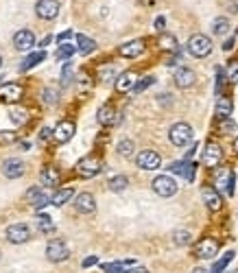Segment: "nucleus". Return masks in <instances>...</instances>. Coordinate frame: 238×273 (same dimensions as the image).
<instances>
[{
    "label": "nucleus",
    "instance_id": "25",
    "mask_svg": "<svg viewBox=\"0 0 238 273\" xmlns=\"http://www.w3.org/2000/svg\"><path fill=\"white\" fill-rule=\"evenodd\" d=\"M44 59H46V51H37V53H31L29 57L24 59V62L20 64V70L22 72H26V70H31V68H35L37 64H42Z\"/></svg>",
    "mask_w": 238,
    "mask_h": 273
},
{
    "label": "nucleus",
    "instance_id": "53",
    "mask_svg": "<svg viewBox=\"0 0 238 273\" xmlns=\"http://www.w3.org/2000/svg\"><path fill=\"white\" fill-rule=\"evenodd\" d=\"M192 273H208V271H206V269H201V267H197V269L192 271Z\"/></svg>",
    "mask_w": 238,
    "mask_h": 273
},
{
    "label": "nucleus",
    "instance_id": "24",
    "mask_svg": "<svg viewBox=\"0 0 238 273\" xmlns=\"http://www.w3.org/2000/svg\"><path fill=\"white\" fill-rule=\"evenodd\" d=\"M232 112H234V103H232V98L221 94V96L217 98V116H219L221 120H225V118L232 116Z\"/></svg>",
    "mask_w": 238,
    "mask_h": 273
},
{
    "label": "nucleus",
    "instance_id": "29",
    "mask_svg": "<svg viewBox=\"0 0 238 273\" xmlns=\"http://www.w3.org/2000/svg\"><path fill=\"white\" fill-rule=\"evenodd\" d=\"M73 195H75V190H73V188H62V190H55V195H53V201H51V204L59 207V205H64L68 199H73Z\"/></svg>",
    "mask_w": 238,
    "mask_h": 273
},
{
    "label": "nucleus",
    "instance_id": "48",
    "mask_svg": "<svg viewBox=\"0 0 238 273\" xmlns=\"http://www.w3.org/2000/svg\"><path fill=\"white\" fill-rule=\"evenodd\" d=\"M51 136H53V131L48 129V127H44V129H42V134H40V138H42V140H48Z\"/></svg>",
    "mask_w": 238,
    "mask_h": 273
},
{
    "label": "nucleus",
    "instance_id": "21",
    "mask_svg": "<svg viewBox=\"0 0 238 273\" xmlns=\"http://www.w3.org/2000/svg\"><path fill=\"white\" fill-rule=\"evenodd\" d=\"M96 120L103 125V127H112V125L118 123V116H116V109L112 105H101L96 112Z\"/></svg>",
    "mask_w": 238,
    "mask_h": 273
},
{
    "label": "nucleus",
    "instance_id": "43",
    "mask_svg": "<svg viewBox=\"0 0 238 273\" xmlns=\"http://www.w3.org/2000/svg\"><path fill=\"white\" fill-rule=\"evenodd\" d=\"M15 140H18V134H13V131H0V144H11Z\"/></svg>",
    "mask_w": 238,
    "mask_h": 273
},
{
    "label": "nucleus",
    "instance_id": "32",
    "mask_svg": "<svg viewBox=\"0 0 238 273\" xmlns=\"http://www.w3.org/2000/svg\"><path fill=\"white\" fill-rule=\"evenodd\" d=\"M77 46H79V53L83 55H90L94 48H96V42L90 40L87 35H77Z\"/></svg>",
    "mask_w": 238,
    "mask_h": 273
},
{
    "label": "nucleus",
    "instance_id": "50",
    "mask_svg": "<svg viewBox=\"0 0 238 273\" xmlns=\"http://www.w3.org/2000/svg\"><path fill=\"white\" fill-rule=\"evenodd\" d=\"M68 37H73V31H64L62 35L57 37V42H64V40H68Z\"/></svg>",
    "mask_w": 238,
    "mask_h": 273
},
{
    "label": "nucleus",
    "instance_id": "35",
    "mask_svg": "<svg viewBox=\"0 0 238 273\" xmlns=\"http://www.w3.org/2000/svg\"><path fill=\"white\" fill-rule=\"evenodd\" d=\"M134 149H136L134 140H120L118 146H116V151H118L123 157H131V155H134Z\"/></svg>",
    "mask_w": 238,
    "mask_h": 273
},
{
    "label": "nucleus",
    "instance_id": "11",
    "mask_svg": "<svg viewBox=\"0 0 238 273\" xmlns=\"http://www.w3.org/2000/svg\"><path fill=\"white\" fill-rule=\"evenodd\" d=\"M201 199H203V204L208 205V210H212V212L221 210V205H223L221 193L217 188H212V186H203L201 188Z\"/></svg>",
    "mask_w": 238,
    "mask_h": 273
},
{
    "label": "nucleus",
    "instance_id": "10",
    "mask_svg": "<svg viewBox=\"0 0 238 273\" xmlns=\"http://www.w3.org/2000/svg\"><path fill=\"white\" fill-rule=\"evenodd\" d=\"M221 160H223V151H221V146L217 142L210 140L206 144V151H203V164H206L208 168H214L221 164Z\"/></svg>",
    "mask_w": 238,
    "mask_h": 273
},
{
    "label": "nucleus",
    "instance_id": "15",
    "mask_svg": "<svg viewBox=\"0 0 238 273\" xmlns=\"http://www.w3.org/2000/svg\"><path fill=\"white\" fill-rule=\"evenodd\" d=\"M168 171L175 173V175H181V177H184L186 182H192V179H195L197 166H195L192 162H188V160H179V162H173V164H170Z\"/></svg>",
    "mask_w": 238,
    "mask_h": 273
},
{
    "label": "nucleus",
    "instance_id": "5",
    "mask_svg": "<svg viewBox=\"0 0 238 273\" xmlns=\"http://www.w3.org/2000/svg\"><path fill=\"white\" fill-rule=\"evenodd\" d=\"M151 186H153V190H156V195H159V197H173L177 193V182L170 175H158Z\"/></svg>",
    "mask_w": 238,
    "mask_h": 273
},
{
    "label": "nucleus",
    "instance_id": "12",
    "mask_svg": "<svg viewBox=\"0 0 238 273\" xmlns=\"http://www.w3.org/2000/svg\"><path fill=\"white\" fill-rule=\"evenodd\" d=\"M24 168H26V164L18 160V157H9V160H4L2 164V175L7 179H18L24 175Z\"/></svg>",
    "mask_w": 238,
    "mask_h": 273
},
{
    "label": "nucleus",
    "instance_id": "14",
    "mask_svg": "<svg viewBox=\"0 0 238 273\" xmlns=\"http://www.w3.org/2000/svg\"><path fill=\"white\" fill-rule=\"evenodd\" d=\"M26 201L33 205V207H37V210H42L44 205H48L53 201V197H48L46 193L42 190V186H33V188L26 193Z\"/></svg>",
    "mask_w": 238,
    "mask_h": 273
},
{
    "label": "nucleus",
    "instance_id": "26",
    "mask_svg": "<svg viewBox=\"0 0 238 273\" xmlns=\"http://www.w3.org/2000/svg\"><path fill=\"white\" fill-rule=\"evenodd\" d=\"M40 179H42V186H51V188H55V186H59V179L62 177H59L57 168H44Z\"/></svg>",
    "mask_w": 238,
    "mask_h": 273
},
{
    "label": "nucleus",
    "instance_id": "6",
    "mask_svg": "<svg viewBox=\"0 0 238 273\" xmlns=\"http://www.w3.org/2000/svg\"><path fill=\"white\" fill-rule=\"evenodd\" d=\"M101 171L103 164L98 157H83V160L77 162V175H81V177H96Z\"/></svg>",
    "mask_w": 238,
    "mask_h": 273
},
{
    "label": "nucleus",
    "instance_id": "19",
    "mask_svg": "<svg viewBox=\"0 0 238 273\" xmlns=\"http://www.w3.org/2000/svg\"><path fill=\"white\" fill-rule=\"evenodd\" d=\"M118 53L123 55V57H127V59L140 57V55L145 53V40H131V42H127V44H123V46L118 48Z\"/></svg>",
    "mask_w": 238,
    "mask_h": 273
},
{
    "label": "nucleus",
    "instance_id": "22",
    "mask_svg": "<svg viewBox=\"0 0 238 273\" xmlns=\"http://www.w3.org/2000/svg\"><path fill=\"white\" fill-rule=\"evenodd\" d=\"M138 83V74L134 72V70H127V72H123L116 79V90L118 92H129V90H134Z\"/></svg>",
    "mask_w": 238,
    "mask_h": 273
},
{
    "label": "nucleus",
    "instance_id": "47",
    "mask_svg": "<svg viewBox=\"0 0 238 273\" xmlns=\"http://www.w3.org/2000/svg\"><path fill=\"white\" fill-rule=\"evenodd\" d=\"M96 262H98L96 256H90V258H85V260H83V267H85V269H87V267H94V265H96Z\"/></svg>",
    "mask_w": 238,
    "mask_h": 273
},
{
    "label": "nucleus",
    "instance_id": "56",
    "mask_svg": "<svg viewBox=\"0 0 238 273\" xmlns=\"http://www.w3.org/2000/svg\"><path fill=\"white\" fill-rule=\"evenodd\" d=\"M0 66H2V57H0Z\"/></svg>",
    "mask_w": 238,
    "mask_h": 273
},
{
    "label": "nucleus",
    "instance_id": "51",
    "mask_svg": "<svg viewBox=\"0 0 238 273\" xmlns=\"http://www.w3.org/2000/svg\"><path fill=\"white\" fill-rule=\"evenodd\" d=\"M197 149H199V144H197V142H195V144H192V146H190V151H188V153H186V160H190V157H192V155H195V151H197Z\"/></svg>",
    "mask_w": 238,
    "mask_h": 273
},
{
    "label": "nucleus",
    "instance_id": "39",
    "mask_svg": "<svg viewBox=\"0 0 238 273\" xmlns=\"http://www.w3.org/2000/svg\"><path fill=\"white\" fill-rule=\"evenodd\" d=\"M153 83H156V76H145V79H140V81L136 83L134 92H136V94H140V92H145L147 87H151Z\"/></svg>",
    "mask_w": 238,
    "mask_h": 273
},
{
    "label": "nucleus",
    "instance_id": "2",
    "mask_svg": "<svg viewBox=\"0 0 238 273\" xmlns=\"http://www.w3.org/2000/svg\"><path fill=\"white\" fill-rule=\"evenodd\" d=\"M168 138L175 146H186L192 142L195 134H192V127L188 123H175L173 127L168 129Z\"/></svg>",
    "mask_w": 238,
    "mask_h": 273
},
{
    "label": "nucleus",
    "instance_id": "40",
    "mask_svg": "<svg viewBox=\"0 0 238 273\" xmlns=\"http://www.w3.org/2000/svg\"><path fill=\"white\" fill-rule=\"evenodd\" d=\"M127 265H131V260H127V262H109V265H103V271L105 273H118Z\"/></svg>",
    "mask_w": 238,
    "mask_h": 273
},
{
    "label": "nucleus",
    "instance_id": "38",
    "mask_svg": "<svg viewBox=\"0 0 238 273\" xmlns=\"http://www.w3.org/2000/svg\"><path fill=\"white\" fill-rule=\"evenodd\" d=\"M42 98H44V103H46V105H55V103L59 101V92L55 90V87H46V90H44V94H42Z\"/></svg>",
    "mask_w": 238,
    "mask_h": 273
},
{
    "label": "nucleus",
    "instance_id": "4",
    "mask_svg": "<svg viewBox=\"0 0 238 273\" xmlns=\"http://www.w3.org/2000/svg\"><path fill=\"white\" fill-rule=\"evenodd\" d=\"M68 256H70V249L62 238H55L46 245V258L51 262H64L68 260Z\"/></svg>",
    "mask_w": 238,
    "mask_h": 273
},
{
    "label": "nucleus",
    "instance_id": "46",
    "mask_svg": "<svg viewBox=\"0 0 238 273\" xmlns=\"http://www.w3.org/2000/svg\"><path fill=\"white\" fill-rule=\"evenodd\" d=\"M234 46H236V37H230V40H225V44H223V51L230 53Z\"/></svg>",
    "mask_w": 238,
    "mask_h": 273
},
{
    "label": "nucleus",
    "instance_id": "54",
    "mask_svg": "<svg viewBox=\"0 0 238 273\" xmlns=\"http://www.w3.org/2000/svg\"><path fill=\"white\" fill-rule=\"evenodd\" d=\"M234 151H236V153H238V138H236V140H234Z\"/></svg>",
    "mask_w": 238,
    "mask_h": 273
},
{
    "label": "nucleus",
    "instance_id": "8",
    "mask_svg": "<svg viewBox=\"0 0 238 273\" xmlns=\"http://www.w3.org/2000/svg\"><path fill=\"white\" fill-rule=\"evenodd\" d=\"M35 13L42 20H55L59 13V0H37Z\"/></svg>",
    "mask_w": 238,
    "mask_h": 273
},
{
    "label": "nucleus",
    "instance_id": "16",
    "mask_svg": "<svg viewBox=\"0 0 238 273\" xmlns=\"http://www.w3.org/2000/svg\"><path fill=\"white\" fill-rule=\"evenodd\" d=\"M195 254L199 256V258H203V260L214 258V256L219 254V240H214V238H203L201 243L197 245Z\"/></svg>",
    "mask_w": 238,
    "mask_h": 273
},
{
    "label": "nucleus",
    "instance_id": "52",
    "mask_svg": "<svg viewBox=\"0 0 238 273\" xmlns=\"http://www.w3.org/2000/svg\"><path fill=\"white\" fill-rule=\"evenodd\" d=\"M129 273H149V271L145 269V267H136V269H134V271H129Z\"/></svg>",
    "mask_w": 238,
    "mask_h": 273
},
{
    "label": "nucleus",
    "instance_id": "28",
    "mask_svg": "<svg viewBox=\"0 0 238 273\" xmlns=\"http://www.w3.org/2000/svg\"><path fill=\"white\" fill-rule=\"evenodd\" d=\"M159 46L164 48V51H168V53H179V44H177V40L173 35H170V33H164L162 37H159Z\"/></svg>",
    "mask_w": 238,
    "mask_h": 273
},
{
    "label": "nucleus",
    "instance_id": "7",
    "mask_svg": "<svg viewBox=\"0 0 238 273\" xmlns=\"http://www.w3.org/2000/svg\"><path fill=\"white\" fill-rule=\"evenodd\" d=\"M136 164H138V168H142V171H156V168H159V164H162V157H159L153 149H145V151L138 153Z\"/></svg>",
    "mask_w": 238,
    "mask_h": 273
},
{
    "label": "nucleus",
    "instance_id": "37",
    "mask_svg": "<svg viewBox=\"0 0 238 273\" xmlns=\"http://www.w3.org/2000/svg\"><path fill=\"white\" fill-rule=\"evenodd\" d=\"M37 225H40V229H42L44 234L55 232V223H53V218H51V216H46V214H40V216H37Z\"/></svg>",
    "mask_w": 238,
    "mask_h": 273
},
{
    "label": "nucleus",
    "instance_id": "13",
    "mask_svg": "<svg viewBox=\"0 0 238 273\" xmlns=\"http://www.w3.org/2000/svg\"><path fill=\"white\" fill-rule=\"evenodd\" d=\"M75 131H77L75 123H70V120H62V123H57V127H55V131H53V138H55V142L64 144V142L73 140Z\"/></svg>",
    "mask_w": 238,
    "mask_h": 273
},
{
    "label": "nucleus",
    "instance_id": "17",
    "mask_svg": "<svg viewBox=\"0 0 238 273\" xmlns=\"http://www.w3.org/2000/svg\"><path fill=\"white\" fill-rule=\"evenodd\" d=\"M13 46L18 48V51H22V53L31 51V48L35 46V35H33L31 31H26V29H20L13 35Z\"/></svg>",
    "mask_w": 238,
    "mask_h": 273
},
{
    "label": "nucleus",
    "instance_id": "30",
    "mask_svg": "<svg viewBox=\"0 0 238 273\" xmlns=\"http://www.w3.org/2000/svg\"><path fill=\"white\" fill-rule=\"evenodd\" d=\"M173 243L177 247H186V245L192 243V234L188 229H175L173 232Z\"/></svg>",
    "mask_w": 238,
    "mask_h": 273
},
{
    "label": "nucleus",
    "instance_id": "23",
    "mask_svg": "<svg viewBox=\"0 0 238 273\" xmlns=\"http://www.w3.org/2000/svg\"><path fill=\"white\" fill-rule=\"evenodd\" d=\"M22 85L20 83H4L2 87H0V96L4 98V101L13 103V101H20L22 98Z\"/></svg>",
    "mask_w": 238,
    "mask_h": 273
},
{
    "label": "nucleus",
    "instance_id": "49",
    "mask_svg": "<svg viewBox=\"0 0 238 273\" xmlns=\"http://www.w3.org/2000/svg\"><path fill=\"white\" fill-rule=\"evenodd\" d=\"M164 26H166V20L162 18V15H159V18L156 20V29H158V31H162V29H164Z\"/></svg>",
    "mask_w": 238,
    "mask_h": 273
},
{
    "label": "nucleus",
    "instance_id": "55",
    "mask_svg": "<svg viewBox=\"0 0 238 273\" xmlns=\"http://www.w3.org/2000/svg\"><path fill=\"white\" fill-rule=\"evenodd\" d=\"M228 273H238V269H232V271H228Z\"/></svg>",
    "mask_w": 238,
    "mask_h": 273
},
{
    "label": "nucleus",
    "instance_id": "3",
    "mask_svg": "<svg viewBox=\"0 0 238 273\" xmlns=\"http://www.w3.org/2000/svg\"><path fill=\"white\" fill-rule=\"evenodd\" d=\"M214 184H217V190H219V193H223L225 197H234L236 175H234V171H232V168H219Z\"/></svg>",
    "mask_w": 238,
    "mask_h": 273
},
{
    "label": "nucleus",
    "instance_id": "18",
    "mask_svg": "<svg viewBox=\"0 0 238 273\" xmlns=\"http://www.w3.org/2000/svg\"><path fill=\"white\" fill-rule=\"evenodd\" d=\"M75 210L81 212V214H92V212L96 210V199H94V195H90V193L77 195V199H75Z\"/></svg>",
    "mask_w": 238,
    "mask_h": 273
},
{
    "label": "nucleus",
    "instance_id": "1",
    "mask_svg": "<svg viewBox=\"0 0 238 273\" xmlns=\"http://www.w3.org/2000/svg\"><path fill=\"white\" fill-rule=\"evenodd\" d=\"M186 48H188V53L197 59L208 57V55L212 53V40H210L208 35H203V33H195V35L188 40Z\"/></svg>",
    "mask_w": 238,
    "mask_h": 273
},
{
    "label": "nucleus",
    "instance_id": "41",
    "mask_svg": "<svg viewBox=\"0 0 238 273\" xmlns=\"http://www.w3.org/2000/svg\"><path fill=\"white\" fill-rule=\"evenodd\" d=\"M114 76H116V72L112 66H103V68L98 70V79L101 81H114Z\"/></svg>",
    "mask_w": 238,
    "mask_h": 273
},
{
    "label": "nucleus",
    "instance_id": "27",
    "mask_svg": "<svg viewBox=\"0 0 238 273\" xmlns=\"http://www.w3.org/2000/svg\"><path fill=\"white\" fill-rule=\"evenodd\" d=\"M127 186H129V179H127L125 175H114V177L107 182V188L112 190V193H123Z\"/></svg>",
    "mask_w": 238,
    "mask_h": 273
},
{
    "label": "nucleus",
    "instance_id": "44",
    "mask_svg": "<svg viewBox=\"0 0 238 273\" xmlns=\"http://www.w3.org/2000/svg\"><path fill=\"white\" fill-rule=\"evenodd\" d=\"M236 129H238V127H236L234 120H230V118L221 120V131H223V134H234Z\"/></svg>",
    "mask_w": 238,
    "mask_h": 273
},
{
    "label": "nucleus",
    "instance_id": "9",
    "mask_svg": "<svg viewBox=\"0 0 238 273\" xmlns=\"http://www.w3.org/2000/svg\"><path fill=\"white\" fill-rule=\"evenodd\" d=\"M7 238H9V243H13V245H22L31 238V229L26 227L24 223H15V225L7 227Z\"/></svg>",
    "mask_w": 238,
    "mask_h": 273
},
{
    "label": "nucleus",
    "instance_id": "34",
    "mask_svg": "<svg viewBox=\"0 0 238 273\" xmlns=\"http://www.w3.org/2000/svg\"><path fill=\"white\" fill-rule=\"evenodd\" d=\"M212 31H214V35H228L230 33V20L228 18H217L212 22Z\"/></svg>",
    "mask_w": 238,
    "mask_h": 273
},
{
    "label": "nucleus",
    "instance_id": "36",
    "mask_svg": "<svg viewBox=\"0 0 238 273\" xmlns=\"http://www.w3.org/2000/svg\"><path fill=\"white\" fill-rule=\"evenodd\" d=\"M75 53H77V46H73V44H62V46L57 48V53H55V57L57 59H70Z\"/></svg>",
    "mask_w": 238,
    "mask_h": 273
},
{
    "label": "nucleus",
    "instance_id": "45",
    "mask_svg": "<svg viewBox=\"0 0 238 273\" xmlns=\"http://www.w3.org/2000/svg\"><path fill=\"white\" fill-rule=\"evenodd\" d=\"M70 72H73V66L66 64L64 66V72H62V81H64V83H68V81H70Z\"/></svg>",
    "mask_w": 238,
    "mask_h": 273
},
{
    "label": "nucleus",
    "instance_id": "20",
    "mask_svg": "<svg viewBox=\"0 0 238 273\" xmlns=\"http://www.w3.org/2000/svg\"><path fill=\"white\" fill-rule=\"evenodd\" d=\"M173 81H175L177 87H192L195 85V81H197V74L192 72L190 68H177Z\"/></svg>",
    "mask_w": 238,
    "mask_h": 273
},
{
    "label": "nucleus",
    "instance_id": "31",
    "mask_svg": "<svg viewBox=\"0 0 238 273\" xmlns=\"http://www.w3.org/2000/svg\"><path fill=\"white\" fill-rule=\"evenodd\" d=\"M9 118H11V123H15V125H24L26 120H29V112H26L24 107H11Z\"/></svg>",
    "mask_w": 238,
    "mask_h": 273
},
{
    "label": "nucleus",
    "instance_id": "33",
    "mask_svg": "<svg viewBox=\"0 0 238 273\" xmlns=\"http://www.w3.org/2000/svg\"><path fill=\"white\" fill-rule=\"evenodd\" d=\"M234 256H236L234 251H228V254H225L223 258H219L217 262H214V267H212V271H210V273H223V271H225V267H228L230 262L234 260Z\"/></svg>",
    "mask_w": 238,
    "mask_h": 273
},
{
    "label": "nucleus",
    "instance_id": "42",
    "mask_svg": "<svg viewBox=\"0 0 238 273\" xmlns=\"http://www.w3.org/2000/svg\"><path fill=\"white\" fill-rule=\"evenodd\" d=\"M228 81L230 83H238V62H232L228 66Z\"/></svg>",
    "mask_w": 238,
    "mask_h": 273
}]
</instances>
